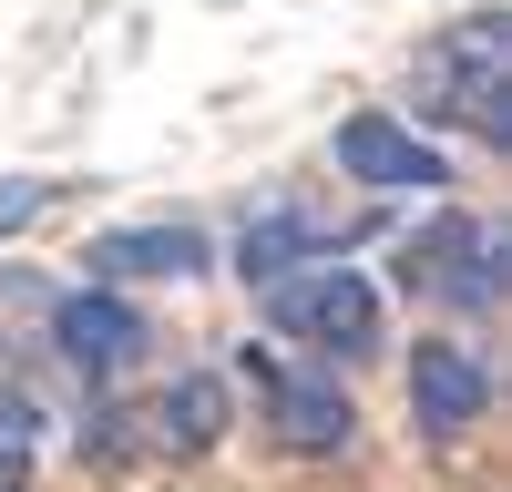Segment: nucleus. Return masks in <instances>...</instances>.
Masks as SVG:
<instances>
[{
	"label": "nucleus",
	"mask_w": 512,
	"mask_h": 492,
	"mask_svg": "<svg viewBox=\"0 0 512 492\" xmlns=\"http://www.w3.org/2000/svg\"><path fill=\"white\" fill-rule=\"evenodd\" d=\"M410 103L431 123H461L472 144H512V11H461L420 41Z\"/></svg>",
	"instance_id": "nucleus-1"
},
{
	"label": "nucleus",
	"mask_w": 512,
	"mask_h": 492,
	"mask_svg": "<svg viewBox=\"0 0 512 492\" xmlns=\"http://www.w3.org/2000/svg\"><path fill=\"white\" fill-rule=\"evenodd\" d=\"M256 298H267V328H277L287 349H308V359H369L379 349V287L359 267H338V257L297 267L277 287H256Z\"/></svg>",
	"instance_id": "nucleus-2"
},
{
	"label": "nucleus",
	"mask_w": 512,
	"mask_h": 492,
	"mask_svg": "<svg viewBox=\"0 0 512 492\" xmlns=\"http://www.w3.org/2000/svg\"><path fill=\"white\" fill-rule=\"evenodd\" d=\"M400 287H410V298L461 308V318H482V308L502 298V236H492V226H472V216L420 226V236L400 246Z\"/></svg>",
	"instance_id": "nucleus-3"
},
{
	"label": "nucleus",
	"mask_w": 512,
	"mask_h": 492,
	"mask_svg": "<svg viewBox=\"0 0 512 492\" xmlns=\"http://www.w3.org/2000/svg\"><path fill=\"white\" fill-rule=\"evenodd\" d=\"M246 390L287 451H349V431H359V400L338 390V369H287L267 349H246Z\"/></svg>",
	"instance_id": "nucleus-4"
},
{
	"label": "nucleus",
	"mask_w": 512,
	"mask_h": 492,
	"mask_svg": "<svg viewBox=\"0 0 512 492\" xmlns=\"http://www.w3.org/2000/svg\"><path fill=\"white\" fill-rule=\"evenodd\" d=\"M52 349H62V369H82V380H123L144 349H154V328H144V308L134 298H113V287H52Z\"/></svg>",
	"instance_id": "nucleus-5"
},
{
	"label": "nucleus",
	"mask_w": 512,
	"mask_h": 492,
	"mask_svg": "<svg viewBox=\"0 0 512 492\" xmlns=\"http://www.w3.org/2000/svg\"><path fill=\"white\" fill-rule=\"evenodd\" d=\"M328 164H338V175H359V185H379V195H410V185H451L441 144H431V134H410L400 113H349V123L328 134Z\"/></svg>",
	"instance_id": "nucleus-6"
},
{
	"label": "nucleus",
	"mask_w": 512,
	"mask_h": 492,
	"mask_svg": "<svg viewBox=\"0 0 512 492\" xmlns=\"http://www.w3.org/2000/svg\"><path fill=\"white\" fill-rule=\"evenodd\" d=\"M482 410H492V369L472 349H451V339H420L410 349V421L431 441H461Z\"/></svg>",
	"instance_id": "nucleus-7"
},
{
	"label": "nucleus",
	"mask_w": 512,
	"mask_h": 492,
	"mask_svg": "<svg viewBox=\"0 0 512 492\" xmlns=\"http://www.w3.org/2000/svg\"><path fill=\"white\" fill-rule=\"evenodd\" d=\"M134 431L164 451V462H195V451H216V441H226V380H216V369H185L175 390H154V400H144V421H134Z\"/></svg>",
	"instance_id": "nucleus-8"
},
{
	"label": "nucleus",
	"mask_w": 512,
	"mask_h": 492,
	"mask_svg": "<svg viewBox=\"0 0 512 492\" xmlns=\"http://www.w3.org/2000/svg\"><path fill=\"white\" fill-rule=\"evenodd\" d=\"M216 267V246H205L185 216H164V226H113V236H93V277H205Z\"/></svg>",
	"instance_id": "nucleus-9"
},
{
	"label": "nucleus",
	"mask_w": 512,
	"mask_h": 492,
	"mask_svg": "<svg viewBox=\"0 0 512 492\" xmlns=\"http://www.w3.org/2000/svg\"><path fill=\"white\" fill-rule=\"evenodd\" d=\"M328 246H338V236H328L318 216L277 205V216H256V226L236 236V277H246V287H277V277H297V267H318Z\"/></svg>",
	"instance_id": "nucleus-10"
},
{
	"label": "nucleus",
	"mask_w": 512,
	"mask_h": 492,
	"mask_svg": "<svg viewBox=\"0 0 512 492\" xmlns=\"http://www.w3.org/2000/svg\"><path fill=\"white\" fill-rule=\"evenodd\" d=\"M31 451H41V410H31V390L0 380V472H31Z\"/></svg>",
	"instance_id": "nucleus-11"
},
{
	"label": "nucleus",
	"mask_w": 512,
	"mask_h": 492,
	"mask_svg": "<svg viewBox=\"0 0 512 492\" xmlns=\"http://www.w3.org/2000/svg\"><path fill=\"white\" fill-rule=\"evenodd\" d=\"M134 441H144V431H134V410H123V400H93V410H82V451H93V462H123Z\"/></svg>",
	"instance_id": "nucleus-12"
},
{
	"label": "nucleus",
	"mask_w": 512,
	"mask_h": 492,
	"mask_svg": "<svg viewBox=\"0 0 512 492\" xmlns=\"http://www.w3.org/2000/svg\"><path fill=\"white\" fill-rule=\"evenodd\" d=\"M52 195H62L52 175H0V246H11L31 216H52Z\"/></svg>",
	"instance_id": "nucleus-13"
},
{
	"label": "nucleus",
	"mask_w": 512,
	"mask_h": 492,
	"mask_svg": "<svg viewBox=\"0 0 512 492\" xmlns=\"http://www.w3.org/2000/svg\"><path fill=\"white\" fill-rule=\"evenodd\" d=\"M0 492H31V472H0Z\"/></svg>",
	"instance_id": "nucleus-14"
}]
</instances>
